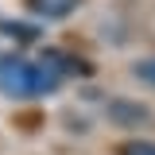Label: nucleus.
I'll return each instance as SVG.
<instances>
[{"mask_svg": "<svg viewBox=\"0 0 155 155\" xmlns=\"http://www.w3.org/2000/svg\"><path fill=\"white\" fill-rule=\"evenodd\" d=\"M109 116H113L116 124H124V128H132V124H151V113L140 105V101H113V109H109Z\"/></svg>", "mask_w": 155, "mask_h": 155, "instance_id": "obj_2", "label": "nucleus"}, {"mask_svg": "<svg viewBox=\"0 0 155 155\" xmlns=\"http://www.w3.org/2000/svg\"><path fill=\"white\" fill-rule=\"evenodd\" d=\"M81 0H27V12L39 19H62V16H70Z\"/></svg>", "mask_w": 155, "mask_h": 155, "instance_id": "obj_3", "label": "nucleus"}, {"mask_svg": "<svg viewBox=\"0 0 155 155\" xmlns=\"http://www.w3.org/2000/svg\"><path fill=\"white\" fill-rule=\"evenodd\" d=\"M120 155H155V140H132L120 147Z\"/></svg>", "mask_w": 155, "mask_h": 155, "instance_id": "obj_5", "label": "nucleus"}, {"mask_svg": "<svg viewBox=\"0 0 155 155\" xmlns=\"http://www.w3.org/2000/svg\"><path fill=\"white\" fill-rule=\"evenodd\" d=\"M0 35H12V39H19V43H35V39H39V27H31V23H12V19H0Z\"/></svg>", "mask_w": 155, "mask_h": 155, "instance_id": "obj_4", "label": "nucleus"}, {"mask_svg": "<svg viewBox=\"0 0 155 155\" xmlns=\"http://www.w3.org/2000/svg\"><path fill=\"white\" fill-rule=\"evenodd\" d=\"M62 85V78L39 58L27 62L23 54H0V93L12 101H27V97H47Z\"/></svg>", "mask_w": 155, "mask_h": 155, "instance_id": "obj_1", "label": "nucleus"}, {"mask_svg": "<svg viewBox=\"0 0 155 155\" xmlns=\"http://www.w3.org/2000/svg\"><path fill=\"white\" fill-rule=\"evenodd\" d=\"M136 78H140V81H147V85H155V58L136 62Z\"/></svg>", "mask_w": 155, "mask_h": 155, "instance_id": "obj_6", "label": "nucleus"}]
</instances>
